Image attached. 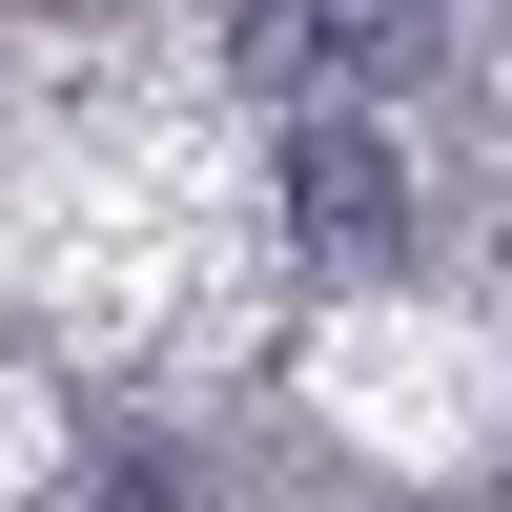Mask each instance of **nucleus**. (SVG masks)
I'll return each mask as SVG.
<instances>
[{
	"instance_id": "obj_1",
	"label": "nucleus",
	"mask_w": 512,
	"mask_h": 512,
	"mask_svg": "<svg viewBox=\"0 0 512 512\" xmlns=\"http://www.w3.org/2000/svg\"><path fill=\"white\" fill-rule=\"evenodd\" d=\"M287 226H308V267H390L410 246V164L369 144V123H308V144H287Z\"/></svg>"
},
{
	"instance_id": "obj_2",
	"label": "nucleus",
	"mask_w": 512,
	"mask_h": 512,
	"mask_svg": "<svg viewBox=\"0 0 512 512\" xmlns=\"http://www.w3.org/2000/svg\"><path fill=\"white\" fill-rule=\"evenodd\" d=\"M246 62L267 82H390V62H431V0H246Z\"/></svg>"
}]
</instances>
